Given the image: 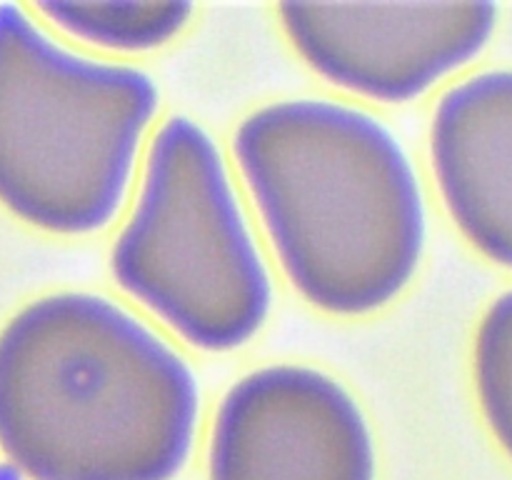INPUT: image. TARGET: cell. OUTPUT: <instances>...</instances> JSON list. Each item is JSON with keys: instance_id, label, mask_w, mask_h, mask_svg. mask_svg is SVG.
Instances as JSON below:
<instances>
[{"instance_id": "cell-9", "label": "cell", "mask_w": 512, "mask_h": 480, "mask_svg": "<svg viewBox=\"0 0 512 480\" xmlns=\"http://www.w3.org/2000/svg\"><path fill=\"white\" fill-rule=\"evenodd\" d=\"M475 388L490 430L512 455V290L493 300L480 320Z\"/></svg>"}, {"instance_id": "cell-10", "label": "cell", "mask_w": 512, "mask_h": 480, "mask_svg": "<svg viewBox=\"0 0 512 480\" xmlns=\"http://www.w3.org/2000/svg\"><path fill=\"white\" fill-rule=\"evenodd\" d=\"M0 480H20V478L8 468V465H0Z\"/></svg>"}, {"instance_id": "cell-6", "label": "cell", "mask_w": 512, "mask_h": 480, "mask_svg": "<svg viewBox=\"0 0 512 480\" xmlns=\"http://www.w3.org/2000/svg\"><path fill=\"white\" fill-rule=\"evenodd\" d=\"M278 18L295 53L330 85L378 103H408L485 48L498 8L285 3Z\"/></svg>"}, {"instance_id": "cell-1", "label": "cell", "mask_w": 512, "mask_h": 480, "mask_svg": "<svg viewBox=\"0 0 512 480\" xmlns=\"http://www.w3.org/2000/svg\"><path fill=\"white\" fill-rule=\"evenodd\" d=\"M200 405L188 358L108 295L53 290L0 328V453L20 480H175Z\"/></svg>"}, {"instance_id": "cell-4", "label": "cell", "mask_w": 512, "mask_h": 480, "mask_svg": "<svg viewBox=\"0 0 512 480\" xmlns=\"http://www.w3.org/2000/svg\"><path fill=\"white\" fill-rule=\"evenodd\" d=\"M110 270L193 348H243L268 323L273 273L228 158L198 120L170 115L150 138Z\"/></svg>"}, {"instance_id": "cell-8", "label": "cell", "mask_w": 512, "mask_h": 480, "mask_svg": "<svg viewBox=\"0 0 512 480\" xmlns=\"http://www.w3.org/2000/svg\"><path fill=\"white\" fill-rule=\"evenodd\" d=\"M33 13L68 38L110 53H148L193 23L190 3H40Z\"/></svg>"}, {"instance_id": "cell-3", "label": "cell", "mask_w": 512, "mask_h": 480, "mask_svg": "<svg viewBox=\"0 0 512 480\" xmlns=\"http://www.w3.org/2000/svg\"><path fill=\"white\" fill-rule=\"evenodd\" d=\"M158 110L148 70L80 53L0 3V205L15 218L65 238L108 228Z\"/></svg>"}, {"instance_id": "cell-2", "label": "cell", "mask_w": 512, "mask_h": 480, "mask_svg": "<svg viewBox=\"0 0 512 480\" xmlns=\"http://www.w3.org/2000/svg\"><path fill=\"white\" fill-rule=\"evenodd\" d=\"M233 158L305 303L363 318L408 290L428 208L413 158L378 115L333 98L270 100L238 123Z\"/></svg>"}, {"instance_id": "cell-5", "label": "cell", "mask_w": 512, "mask_h": 480, "mask_svg": "<svg viewBox=\"0 0 512 480\" xmlns=\"http://www.w3.org/2000/svg\"><path fill=\"white\" fill-rule=\"evenodd\" d=\"M208 480H378V445L358 395L310 363H268L220 398Z\"/></svg>"}, {"instance_id": "cell-7", "label": "cell", "mask_w": 512, "mask_h": 480, "mask_svg": "<svg viewBox=\"0 0 512 480\" xmlns=\"http://www.w3.org/2000/svg\"><path fill=\"white\" fill-rule=\"evenodd\" d=\"M430 160L455 225L480 253L512 268V70L445 90L430 123Z\"/></svg>"}]
</instances>
